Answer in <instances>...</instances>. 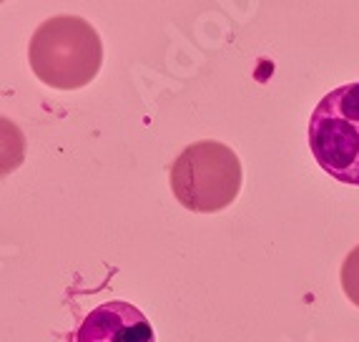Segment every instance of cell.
I'll use <instances>...</instances> for the list:
<instances>
[{"label": "cell", "instance_id": "1", "mask_svg": "<svg viewBox=\"0 0 359 342\" xmlns=\"http://www.w3.org/2000/svg\"><path fill=\"white\" fill-rule=\"evenodd\" d=\"M30 68L50 88L78 91L103 66V41L81 15H53L36 28L28 46Z\"/></svg>", "mask_w": 359, "mask_h": 342}, {"label": "cell", "instance_id": "2", "mask_svg": "<svg viewBox=\"0 0 359 342\" xmlns=\"http://www.w3.org/2000/svg\"><path fill=\"white\" fill-rule=\"evenodd\" d=\"M171 192L179 204L196 214H216L236 202L244 169L236 151L222 141L204 138L186 146L171 164Z\"/></svg>", "mask_w": 359, "mask_h": 342}, {"label": "cell", "instance_id": "3", "mask_svg": "<svg viewBox=\"0 0 359 342\" xmlns=\"http://www.w3.org/2000/svg\"><path fill=\"white\" fill-rule=\"evenodd\" d=\"M309 149L339 184L359 186V81L330 91L309 119Z\"/></svg>", "mask_w": 359, "mask_h": 342}, {"label": "cell", "instance_id": "4", "mask_svg": "<svg viewBox=\"0 0 359 342\" xmlns=\"http://www.w3.org/2000/svg\"><path fill=\"white\" fill-rule=\"evenodd\" d=\"M73 342H156V332L136 305L111 300L86 315Z\"/></svg>", "mask_w": 359, "mask_h": 342}, {"label": "cell", "instance_id": "5", "mask_svg": "<svg viewBox=\"0 0 359 342\" xmlns=\"http://www.w3.org/2000/svg\"><path fill=\"white\" fill-rule=\"evenodd\" d=\"M341 289L354 307H359V244L344 257L341 264Z\"/></svg>", "mask_w": 359, "mask_h": 342}]
</instances>
